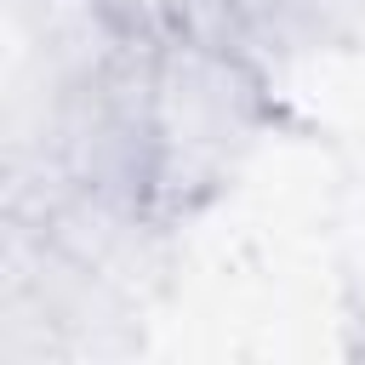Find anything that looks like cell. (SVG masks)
I'll use <instances>...</instances> for the list:
<instances>
[{
    "mask_svg": "<svg viewBox=\"0 0 365 365\" xmlns=\"http://www.w3.org/2000/svg\"><path fill=\"white\" fill-rule=\"evenodd\" d=\"M297 29H308L314 40H348L365 29V0H297Z\"/></svg>",
    "mask_w": 365,
    "mask_h": 365,
    "instance_id": "3957f363",
    "label": "cell"
},
{
    "mask_svg": "<svg viewBox=\"0 0 365 365\" xmlns=\"http://www.w3.org/2000/svg\"><path fill=\"white\" fill-rule=\"evenodd\" d=\"M268 125V80L251 51L160 46L154 57V182L148 222L171 228L217 200Z\"/></svg>",
    "mask_w": 365,
    "mask_h": 365,
    "instance_id": "6da1fadb",
    "label": "cell"
},
{
    "mask_svg": "<svg viewBox=\"0 0 365 365\" xmlns=\"http://www.w3.org/2000/svg\"><path fill=\"white\" fill-rule=\"evenodd\" d=\"M97 17L131 46H205V51H251V23L240 0H91Z\"/></svg>",
    "mask_w": 365,
    "mask_h": 365,
    "instance_id": "7a4b0ae2",
    "label": "cell"
}]
</instances>
